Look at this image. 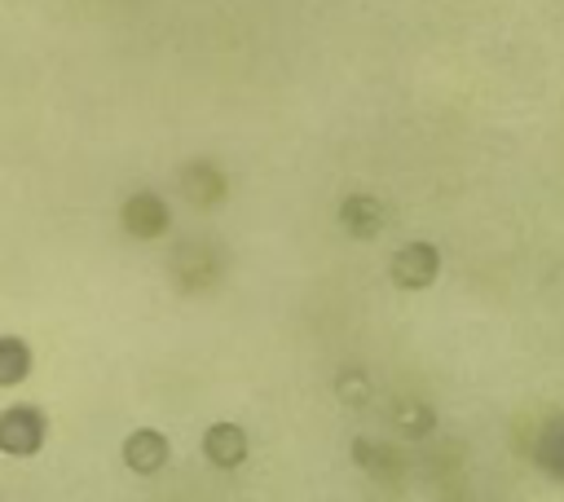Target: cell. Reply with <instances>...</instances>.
Instances as JSON below:
<instances>
[{
	"label": "cell",
	"mask_w": 564,
	"mask_h": 502,
	"mask_svg": "<svg viewBox=\"0 0 564 502\" xmlns=\"http://www.w3.org/2000/svg\"><path fill=\"white\" fill-rule=\"evenodd\" d=\"M44 432H48V423H44V414L35 405H9V410H0V454H9V458L40 454Z\"/></svg>",
	"instance_id": "1"
},
{
	"label": "cell",
	"mask_w": 564,
	"mask_h": 502,
	"mask_svg": "<svg viewBox=\"0 0 564 502\" xmlns=\"http://www.w3.org/2000/svg\"><path fill=\"white\" fill-rule=\"evenodd\" d=\"M436 273H441V251L432 242H405L388 264V277L401 291H423L436 282Z\"/></svg>",
	"instance_id": "2"
},
{
	"label": "cell",
	"mask_w": 564,
	"mask_h": 502,
	"mask_svg": "<svg viewBox=\"0 0 564 502\" xmlns=\"http://www.w3.org/2000/svg\"><path fill=\"white\" fill-rule=\"evenodd\" d=\"M119 220H123V229H128L132 238H159V233L167 229L172 211H167V203H163L159 194L141 189V194H128V198H123Z\"/></svg>",
	"instance_id": "3"
},
{
	"label": "cell",
	"mask_w": 564,
	"mask_h": 502,
	"mask_svg": "<svg viewBox=\"0 0 564 502\" xmlns=\"http://www.w3.org/2000/svg\"><path fill=\"white\" fill-rule=\"evenodd\" d=\"M167 458H172V445H167L163 432H154V427H137V432H128V440H123V462H128V471H137V476H154V471L167 467Z\"/></svg>",
	"instance_id": "4"
},
{
	"label": "cell",
	"mask_w": 564,
	"mask_h": 502,
	"mask_svg": "<svg viewBox=\"0 0 564 502\" xmlns=\"http://www.w3.org/2000/svg\"><path fill=\"white\" fill-rule=\"evenodd\" d=\"M203 458L220 471H234L247 462V432L238 423H212L203 432Z\"/></svg>",
	"instance_id": "5"
},
{
	"label": "cell",
	"mask_w": 564,
	"mask_h": 502,
	"mask_svg": "<svg viewBox=\"0 0 564 502\" xmlns=\"http://www.w3.org/2000/svg\"><path fill=\"white\" fill-rule=\"evenodd\" d=\"M225 172L212 163V159H194L185 172H181V194L194 203V207H216L225 203Z\"/></svg>",
	"instance_id": "6"
},
{
	"label": "cell",
	"mask_w": 564,
	"mask_h": 502,
	"mask_svg": "<svg viewBox=\"0 0 564 502\" xmlns=\"http://www.w3.org/2000/svg\"><path fill=\"white\" fill-rule=\"evenodd\" d=\"M388 220V207L375 198V194H348L339 203V225L352 233V238H375Z\"/></svg>",
	"instance_id": "7"
},
{
	"label": "cell",
	"mask_w": 564,
	"mask_h": 502,
	"mask_svg": "<svg viewBox=\"0 0 564 502\" xmlns=\"http://www.w3.org/2000/svg\"><path fill=\"white\" fill-rule=\"evenodd\" d=\"M31 374V348L18 335H0V388H18Z\"/></svg>",
	"instance_id": "8"
},
{
	"label": "cell",
	"mask_w": 564,
	"mask_h": 502,
	"mask_svg": "<svg viewBox=\"0 0 564 502\" xmlns=\"http://www.w3.org/2000/svg\"><path fill=\"white\" fill-rule=\"evenodd\" d=\"M352 458L370 471V476H379V480H397L401 476V458L388 449V445H375V440H357L352 445Z\"/></svg>",
	"instance_id": "9"
},
{
	"label": "cell",
	"mask_w": 564,
	"mask_h": 502,
	"mask_svg": "<svg viewBox=\"0 0 564 502\" xmlns=\"http://www.w3.org/2000/svg\"><path fill=\"white\" fill-rule=\"evenodd\" d=\"M538 462H542L555 480H564V418H551V423L538 432Z\"/></svg>",
	"instance_id": "10"
},
{
	"label": "cell",
	"mask_w": 564,
	"mask_h": 502,
	"mask_svg": "<svg viewBox=\"0 0 564 502\" xmlns=\"http://www.w3.org/2000/svg\"><path fill=\"white\" fill-rule=\"evenodd\" d=\"M392 418H397V427H401L405 436H427V432L436 427V414H432V405H423V401H397Z\"/></svg>",
	"instance_id": "11"
},
{
	"label": "cell",
	"mask_w": 564,
	"mask_h": 502,
	"mask_svg": "<svg viewBox=\"0 0 564 502\" xmlns=\"http://www.w3.org/2000/svg\"><path fill=\"white\" fill-rule=\"evenodd\" d=\"M335 392H339L344 405H366V401H370V383H366L361 370H344L339 383H335Z\"/></svg>",
	"instance_id": "12"
}]
</instances>
